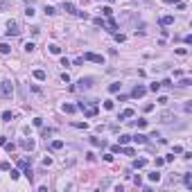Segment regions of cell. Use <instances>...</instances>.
<instances>
[{
  "mask_svg": "<svg viewBox=\"0 0 192 192\" xmlns=\"http://www.w3.org/2000/svg\"><path fill=\"white\" fill-rule=\"evenodd\" d=\"M11 95H14V84H11V79L0 81V97H2V99H9Z\"/></svg>",
  "mask_w": 192,
  "mask_h": 192,
  "instance_id": "1",
  "label": "cell"
},
{
  "mask_svg": "<svg viewBox=\"0 0 192 192\" xmlns=\"http://www.w3.org/2000/svg\"><path fill=\"white\" fill-rule=\"evenodd\" d=\"M7 36H18V34H21V25H18V23H16V21H9V23H7Z\"/></svg>",
  "mask_w": 192,
  "mask_h": 192,
  "instance_id": "2",
  "label": "cell"
},
{
  "mask_svg": "<svg viewBox=\"0 0 192 192\" xmlns=\"http://www.w3.org/2000/svg\"><path fill=\"white\" fill-rule=\"evenodd\" d=\"M93 86V77H81L79 81H77V86H72V88H79V91H88Z\"/></svg>",
  "mask_w": 192,
  "mask_h": 192,
  "instance_id": "3",
  "label": "cell"
},
{
  "mask_svg": "<svg viewBox=\"0 0 192 192\" xmlns=\"http://www.w3.org/2000/svg\"><path fill=\"white\" fill-rule=\"evenodd\" d=\"M84 61H93V64L104 66V57H102V54H95V52H86V54H84Z\"/></svg>",
  "mask_w": 192,
  "mask_h": 192,
  "instance_id": "4",
  "label": "cell"
},
{
  "mask_svg": "<svg viewBox=\"0 0 192 192\" xmlns=\"http://www.w3.org/2000/svg\"><path fill=\"white\" fill-rule=\"evenodd\" d=\"M91 145H93V147H99V149H104V147H106V140H104V138H97V136H91Z\"/></svg>",
  "mask_w": 192,
  "mask_h": 192,
  "instance_id": "5",
  "label": "cell"
},
{
  "mask_svg": "<svg viewBox=\"0 0 192 192\" xmlns=\"http://www.w3.org/2000/svg\"><path fill=\"white\" fill-rule=\"evenodd\" d=\"M145 93H147V88H145L142 84H136V86H133V93H131V95H133V97H142Z\"/></svg>",
  "mask_w": 192,
  "mask_h": 192,
  "instance_id": "6",
  "label": "cell"
},
{
  "mask_svg": "<svg viewBox=\"0 0 192 192\" xmlns=\"http://www.w3.org/2000/svg\"><path fill=\"white\" fill-rule=\"evenodd\" d=\"M81 111H84L86 118H95V115H97V106H95V104H93V106H84Z\"/></svg>",
  "mask_w": 192,
  "mask_h": 192,
  "instance_id": "7",
  "label": "cell"
},
{
  "mask_svg": "<svg viewBox=\"0 0 192 192\" xmlns=\"http://www.w3.org/2000/svg\"><path fill=\"white\" fill-rule=\"evenodd\" d=\"M172 120H176V115H174V113H169V111H163V113H160V122H165V124H167V122H172Z\"/></svg>",
  "mask_w": 192,
  "mask_h": 192,
  "instance_id": "8",
  "label": "cell"
},
{
  "mask_svg": "<svg viewBox=\"0 0 192 192\" xmlns=\"http://www.w3.org/2000/svg\"><path fill=\"white\" fill-rule=\"evenodd\" d=\"M21 147H23L25 152H34V147H36V145H34V140L30 138V140H21Z\"/></svg>",
  "mask_w": 192,
  "mask_h": 192,
  "instance_id": "9",
  "label": "cell"
},
{
  "mask_svg": "<svg viewBox=\"0 0 192 192\" xmlns=\"http://www.w3.org/2000/svg\"><path fill=\"white\" fill-rule=\"evenodd\" d=\"M131 140H133L136 145H145V142H147V136H145V133H136V136H131Z\"/></svg>",
  "mask_w": 192,
  "mask_h": 192,
  "instance_id": "10",
  "label": "cell"
},
{
  "mask_svg": "<svg viewBox=\"0 0 192 192\" xmlns=\"http://www.w3.org/2000/svg\"><path fill=\"white\" fill-rule=\"evenodd\" d=\"M32 75H34V79H38V81H45V79H48V75H45V70H34Z\"/></svg>",
  "mask_w": 192,
  "mask_h": 192,
  "instance_id": "11",
  "label": "cell"
},
{
  "mask_svg": "<svg viewBox=\"0 0 192 192\" xmlns=\"http://www.w3.org/2000/svg\"><path fill=\"white\" fill-rule=\"evenodd\" d=\"M172 23H174V16H169V14L160 18V25H163V27H167V25H172Z\"/></svg>",
  "mask_w": 192,
  "mask_h": 192,
  "instance_id": "12",
  "label": "cell"
},
{
  "mask_svg": "<svg viewBox=\"0 0 192 192\" xmlns=\"http://www.w3.org/2000/svg\"><path fill=\"white\" fill-rule=\"evenodd\" d=\"M183 183H185V188L192 190V172H185V176H183Z\"/></svg>",
  "mask_w": 192,
  "mask_h": 192,
  "instance_id": "13",
  "label": "cell"
},
{
  "mask_svg": "<svg viewBox=\"0 0 192 192\" xmlns=\"http://www.w3.org/2000/svg\"><path fill=\"white\" fill-rule=\"evenodd\" d=\"M61 147H64V140H52V142H50V149H52V152H57V149H61Z\"/></svg>",
  "mask_w": 192,
  "mask_h": 192,
  "instance_id": "14",
  "label": "cell"
},
{
  "mask_svg": "<svg viewBox=\"0 0 192 192\" xmlns=\"http://www.w3.org/2000/svg\"><path fill=\"white\" fill-rule=\"evenodd\" d=\"M64 11H66V14H75L77 9H75V5H72V2H64Z\"/></svg>",
  "mask_w": 192,
  "mask_h": 192,
  "instance_id": "15",
  "label": "cell"
},
{
  "mask_svg": "<svg viewBox=\"0 0 192 192\" xmlns=\"http://www.w3.org/2000/svg\"><path fill=\"white\" fill-rule=\"evenodd\" d=\"M61 111H64V113H75V111H77V106H75V104H64V106H61Z\"/></svg>",
  "mask_w": 192,
  "mask_h": 192,
  "instance_id": "16",
  "label": "cell"
},
{
  "mask_svg": "<svg viewBox=\"0 0 192 192\" xmlns=\"http://www.w3.org/2000/svg\"><path fill=\"white\" fill-rule=\"evenodd\" d=\"M127 118H133V109H127V111H122L118 120H127Z\"/></svg>",
  "mask_w": 192,
  "mask_h": 192,
  "instance_id": "17",
  "label": "cell"
},
{
  "mask_svg": "<svg viewBox=\"0 0 192 192\" xmlns=\"http://www.w3.org/2000/svg\"><path fill=\"white\" fill-rule=\"evenodd\" d=\"M145 165H147V160H145V158H136V160H133V167H136V169H142Z\"/></svg>",
  "mask_w": 192,
  "mask_h": 192,
  "instance_id": "18",
  "label": "cell"
},
{
  "mask_svg": "<svg viewBox=\"0 0 192 192\" xmlns=\"http://www.w3.org/2000/svg\"><path fill=\"white\" fill-rule=\"evenodd\" d=\"M129 142H131V136H129V133H122V136H120V142H118V145H129Z\"/></svg>",
  "mask_w": 192,
  "mask_h": 192,
  "instance_id": "19",
  "label": "cell"
},
{
  "mask_svg": "<svg viewBox=\"0 0 192 192\" xmlns=\"http://www.w3.org/2000/svg\"><path fill=\"white\" fill-rule=\"evenodd\" d=\"M11 52V45H7V43H0V54H9Z\"/></svg>",
  "mask_w": 192,
  "mask_h": 192,
  "instance_id": "20",
  "label": "cell"
},
{
  "mask_svg": "<svg viewBox=\"0 0 192 192\" xmlns=\"http://www.w3.org/2000/svg\"><path fill=\"white\" fill-rule=\"evenodd\" d=\"M147 91H152V93H158L160 91V81H154V84H149V88Z\"/></svg>",
  "mask_w": 192,
  "mask_h": 192,
  "instance_id": "21",
  "label": "cell"
},
{
  "mask_svg": "<svg viewBox=\"0 0 192 192\" xmlns=\"http://www.w3.org/2000/svg\"><path fill=\"white\" fill-rule=\"evenodd\" d=\"M120 154H124V156H133L136 152H133L131 147H127V145H122V152H120Z\"/></svg>",
  "mask_w": 192,
  "mask_h": 192,
  "instance_id": "22",
  "label": "cell"
},
{
  "mask_svg": "<svg viewBox=\"0 0 192 192\" xmlns=\"http://www.w3.org/2000/svg\"><path fill=\"white\" fill-rule=\"evenodd\" d=\"M2 120H5V122H11V120H14V113H11V111H5V113H2Z\"/></svg>",
  "mask_w": 192,
  "mask_h": 192,
  "instance_id": "23",
  "label": "cell"
},
{
  "mask_svg": "<svg viewBox=\"0 0 192 192\" xmlns=\"http://www.w3.org/2000/svg\"><path fill=\"white\" fill-rule=\"evenodd\" d=\"M133 124H136L138 129H145V127H147V120H142V118H138V120H136Z\"/></svg>",
  "mask_w": 192,
  "mask_h": 192,
  "instance_id": "24",
  "label": "cell"
},
{
  "mask_svg": "<svg viewBox=\"0 0 192 192\" xmlns=\"http://www.w3.org/2000/svg\"><path fill=\"white\" fill-rule=\"evenodd\" d=\"M149 181H154V183H158V181H160V174L156 172V169H154V172L149 174Z\"/></svg>",
  "mask_w": 192,
  "mask_h": 192,
  "instance_id": "25",
  "label": "cell"
},
{
  "mask_svg": "<svg viewBox=\"0 0 192 192\" xmlns=\"http://www.w3.org/2000/svg\"><path fill=\"white\" fill-rule=\"evenodd\" d=\"M18 167H21V169L30 167V158H21V160H18Z\"/></svg>",
  "mask_w": 192,
  "mask_h": 192,
  "instance_id": "26",
  "label": "cell"
},
{
  "mask_svg": "<svg viewBox=\"0 0 192 192\" xmlns=\"http://www.w3.org/2000/svg\"><path fill=\"white\" fill-rule=\"evenodd\" d=\"M99 11H102V14L106 16V18H109V16H113V9H111V7H102Z\"/></svg>",
  "mask_w": 192,
  "mask_h": 192,
  "instance_id": "27",
  "label": "cell"
},
{
  "mask_svg": "<svg viewBox=\"0 0 192 192\" xmlns=\"http://www.w3.org/2000/svg\"><path fill=\"white\" fill-rule=\"evenodd\" d=\"M109 91H111V93H120V81L111 84V86H109Z\"/></svg>",
  "mask_w": 192,
  "mask_h": 192,
  "instance_id": "28",
  "label": "cell"
},
{
  "mask_svg": "<svg viewBox=\"0 0 192 192\" xmlns=\"http://www.w3.org/2000/svg\"><path fill=\"white\" fill-rule=\"evenodd\" d=\"M45 14H48V16H54V14H57V9H54V7H50V5H45Z\"/></svg>",
  "mask_w": 192,
  "mask_h": 192,
  "instance_id": "29",
  "label": "cell"
},
{
  "mask_svg": "<svg viewBox=\"0 0 192 192\" xmlns=\"http://www.w3.org/2000/svg\"><path fill=\"white\" fill-rule=\"evenodd\" d=\"M50 52H52V54H61V48H59V45H50Z\"/></svg>",
  "mask_w": 192,
  "mask_h": 192,
  "instance_id": "30",
  "label": "cell"
},
{
  "mask_svg": "<svg viewBox=\"0 0 192 192\" xmlns=\"http://www.w3.org/2000/svg\"><path fill=\"white\" fill-rule=\"evenodd\" d=\"M41 136H43V138H45V140H48V138H50V136H52V129H43V131H41Z\"/></svg>",
  "mask_w": 192,
  "mask_h": 192,
  "instance_id": "31",
  "label": "cell"
},
{
  "mask_svg": "<svg viewBox=\"0 0 192 192\" xmlns=\"http://www.w3.org/2000/svg\"><path fill=\"white\" fill-rule=\"evenodd\" d=\"M190 84H192V79H188V77H183V79L179 81V86H190Z\"/></svg>",
  "mask_w": 192,
  "mask_h": 192,
  "instance_id": "32",
  "label": "cell"
},
{
  "mask_svg": "<svg viewBox=\"0 0 192 192\" xmlns=\"http://www.w3.org/2000/svg\"><path fill=\"white\" fill-rule=\"evenodd\" d=\"M25 176H27L30 181H32V179H34V172H32V167H25Z\"/></svg>",
  "mask_w": 192,
  "mask_h": 192,
  "instance_id": "33",
  "label": "cell"
},
{
  "mask_svg": "<svg viewBox=\"0 0 192 192\" xmlns=\"http://www.w3.org/2000/svg\"><path fill=\"white\" fill-rule=\"evenodd\" d=\"M72 127H77V129H88V124H86V122H72Z\"/></svg>",
  "mask_w": 192,
  "mask_h": 192,
  "instance_id": "34",
  "label": "cell"
},
{
  "mask_svg": "<svg viewBox=\"0 0 192 192\" xmlns=\"http://www.w3.org/2000/svg\"><path fill=\"white\" fill-rule=\"evenodd\" d=\"M160 86H165V88H174V84H172L169 79H165V81H160Z\"/></svg>",
  "mask_w": 192,
  "mask_h": 192,
  "instance_id": "35",
  "label": "cell"
},
{
  "mask_svg": "<svg viewBox=\"0 0 192 192\" xmlns=\"http://www.w3.org/2000/svg\"><path fill=\"white\" fill-rule=\"evenodd\" d=\"M5 147H7V152H9V154L16 149V145H14V142H5Z\"/></svg>",
  "mask_w": 192,
  "mask_h": 192,
  "instance_id": "36",
  "label": "cell"
},
{
  "mask_svg": "<svg viewBox=\"0 0 192 192\" xmlns=\"http://www.w3.org/2000/svg\"><path fill=\"white\" fill-rule=\"evenodd\" d=\"M9 172H11V174H9L11 179H18V176H21V172H18V169H11V167H9Z\"/></svg>",
  "mask_w": 192,
  "mask_h": 192,
  "instance_id": "37",
  "label": "cell"
},
{
  "mask_svg": "<svg viewBox=\"0 0 192 192\" xmlns=\"http://www.w3.org/2000/svg\"><path fill=\"white\" fill-rule=\"evenodd\" d=\"M32 122H34V127H43V118H34Z\"/></svg>",
  "mask_w": 192,
  "mask_h": 192,
  "instance_id": "38",
  "label": "cell"
},
{
  "mask_svg": "<svg viewBox=\"0 0 192 192\" xmlns=\"http://www.w3.org/2000/svg\"><path fill=\"white\" fill-rule=\"evenodd\" d=\"M34 50V43L32 41H27V43H25V52H32Z\"/></svg>",
  "mask_w": 192,
  "mask_h": 192,
  "instance_id": "39",
  "label": "cell"
},
{
  "mask_svg": "<svg viewBox=\"0 0 192 192\" xmlns=\"http://www.w3.org/2000/svg\"><path fill=\"white\" fill-rule=\"evenodd\" d=\"M158 104H163V106H165V104H169V97H165V95L158 97Z\"/></svg>",
  "mask_w": 192,
  "mask_h": 192,
  "instance_id": "40",
  "label": "cell"
},
{
  "mask_svg": "<svg viewBox=\"0 0 192 192\" xmlns=\"http://www.w3.org/2000/svg\"><path fill=\"white\" fill-rule=\"evenodd\" d=\"M183 111H185V113H192V104H190V102L183 104Z\"/></svg>",
  "mask_w": 192,
  "mask_h": 192,
  "instance_id": "41",
  "label": "cell"
},
{
  "mask_svg": "<svg viewBox=\"0 0 192 192\" xmlns=\"http://www.w3.org/2000/svg\"><path fill=\"white\" fill-rule=\"evenodd\" d=\"M61 81H64V84H70V75H68V72L61 75Z\"/></svg>",
  "mask_w": 192,
  "mask_h": 192,
  "instance_id": "42",
  "label": "cell"
},
{
  "mask_svg": "<svg viewBox=\"0 0 192 192\" xmlns=\"http://www.w3.org/2000/svg\"><path fill=\"white\" fill-rule=\"evenodd\" d=\"M176 54H181V57H185V54H188V50H185V48H176Z\"/></svg>",
  "mask_w": 192,
  "mask_h": 192,
  "instance_id": "43",
  "label": "cell"
},
{
  "mask_svg": "<svg viewBox=\"0 0 192 192\" xmlns=\"http://www.w3.org/2000/svg\"><path fill=\"white\" fill-rule=\"evenodd\" d=\"M115 41H118V43H122V41H124V34H118V32H115Z\"/></svg>",
  "mask_w": 192,
  "mask_h": 192,
  "instance_id": "44",
  "label": "cell"
},
{
  "mask_svg": "<svg viewBox=\"0 0 192 192\" xmlns=\"http://www.w3.org/2000/svg\"><path fill=\"white\" fill-rule=\"evenodd\" d=\"M25 16H30V18L34 16V9H32V7H27V9H25Z\"/></svg>",
  "mask_w": 192,
  "mask_h": 192,
  "instance_id": "45",
  "label": "cell"
},
{
  "mask_svg": "<svg viewBox=\"0 0 192 192\" xmlns=\"http://www.w3.org/2000/svg\"><path fill=\"white\" fill-rule=\"evenodd\" d=\"M104 160H106V163H111V160H113V154H111V152H109V154H104Z\"/></svg>",
  "mask_w": 192,
  "mask_h": 192,
  "instance_id": "46",
  "label": "cell"
},
{
  "mask_svg": "<svg viewBox=\"0 0 192 192\" xmlns=\"http://www.w3.org/2000/svg\"><path fill=\"white\" fill-rule=\"evenodd\" d=\"M43 165H45V167H48V165H52V158H50V156H45V158H43Z\"/></svg>",
  "mask_w": 192,
  "mask_h": 192,
  "instance_id": "47",
  "label": "cell"
},
{
  "mask_svg": "<svg viewBox=\"0 0 192 192\" xmlns=\"http://www.w3.org/2000/svg\"><path fill=\"white\" fill-rule=\"evenodd\" d=\"M165 2H167V5H172V2H181V0H165Z\"/></svg>",
  "mask_w": 192,
  "mask_h": 192,
  "instance_id": "48",
  "label": "cell"
},
{
  "mask_svg": "<svg viewBox=\"0 0 192 192\" xmlns=\"http://www.w3.org/2000/svg\"><path fill=\"white\" fill-rule=\"evenodd\" d=\"M109 2H115V0H109Z\"/></svg>",
  "mask_w": 192,
  "mask_h": 192,
  "instance_id": "49",
  "label": "cell"
}]
</instances>
